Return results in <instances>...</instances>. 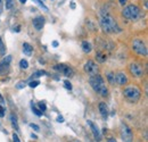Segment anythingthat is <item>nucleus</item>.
<instances>
[{
	"instance_id": "obj_1",
	"label": "nucleus",
	"mask_w": 148,
	"mask_h": 142,
	"mask_svg": "<svg viewBox=\"0 0 148 142\" xmlns=\"http://www.w3.org/2000/svg\"><path fill=\"white\" fill-rule=\"evenodd\" d=\"M99 23H100L101 29H103L105 32H107V33H117V32L121 31V29H120V26L117 25L115 18L113 17L112 15H110V14H104V15L100 17Z\"/></svg>"
},
{
	"instance_id": "obj_2",
	"label": "nucleus",
	"mask_w": 148,
	"mask_h": 142,
	"mask_svg": "<svg viewBox=\"0 0 148 142\" xmlns=\"http://www.w3.org/2000/svg\"><path fill=\"white\" fill-rule=\"evenodd\" d=\"M89 83H90L91 88H92L98 94H100L101 97H106V96L108 94V89H107V87H106V84H105L104 79H103L100 75L96 74V75H93V76H90Z\"/></svg>"
},
{
	"instance_id": "obj_3",
	"label": "nucleus",
	"mask_w": 148,
	"mask_h": 142,
	"mask_svg": "<svg viewBox=\"0 0 148 142\" xmlns=\"http://www.w3.org/2000/svg\"><path fill=\"white\" fill-rule=\"evenodd\" d=\"M122 15L129 20H137L141 17V10L136 5H129L122 10Z\"/></svg>"
},
{
	"instance_id": "obj_4",
	"label": "nucleus",
	"mask_w": 148,
	"mask_h": 142,
	"mask_svg": "<svg viewBox=\"0 0 148 142\" xmlns=\"http://www.w3.org/2000/svg\"><path fill=\"white\" fill-rule=\"evenodd\" d=\"M123 96L130 102H137L141 97V91L137 87H128L123 91Z\"/></svg>"
},
{
	"instance_id": "obj_5",
	"label": "nucleus",
	"mask_w": 148,
	"mask_h": 142,
	"mask_svg": "<svg viewBox=\"0 0 148 142\" xmlns=\"http://www.w3.org/2000/svg\"><path fill=\"white\" fill-rule=\"evenodd\" d=\"M132 50L137 53V55L143 56V57H146L148 53L146 43L143 40H140V39L133 40V42H132Z\"/></svg>"
},
{
	"instance_id": "obj_6",
	"label": "nucleus",
	"mask_w": 148,
	"mask_h": 142,
	"mask_svg": "<svg viewBox=\"0 0 148 142\" xmlns=\"http://www.w3.org/2000/svg\"><path fill=\"white\" fill-rule=\"evenodd\" d=\"M129 71H130V73H131V75L134 76V77H137V79L143 77L144 74H145L143 65L139 64V63H132V64H130Z\"/></svg>"
},
{
	"instance_id": "obj_7",
	"label": "nucleus",
	"mask_w": 148,
	"mask_h": 142,
	"mask_svg": "<svg viewBox=\"0 0 148 142\" xmlns=\"http://www.w3.org/2000/svg\"><path fill=\"white\" fill-rule=\"evenodd\" d=\"M120 134H121V138L124 142H132L133 140V133L131 131L128 125L122 124L121 125V130H120Z\"/></svg>"
},
{
	"instance_id": "obj_8",
	"label": "nucleus",
	"mask_w": 148,
	"mask_h": 142,
	"mask_svg": "<svg viewBox=\"0 0 148 142\" xmlns=\"http://www.w3.org/2000/svg\"><path fill=\"white\" fill-rule=\"evenodd\" d=\"M84 72L88 74V75H90V76H93V75H96V74H98V65L92 61V60H88L86 64H84Z\"/></svg>"
},
{
	"instance_id": "obj_9",
	"label": "nucleus",
	"mask_w": 148,
	"mask_h": 142,
	"mask_svg": "<svg viewBox=\"0 0 148 142\" xmlns=\"http://www.w3.org/2000/svg\"><path fill=\"white\" fill-rule=\"evenodd\" d=\"M55 70L59 72L60 74L65 75V76H72L73 75V70L70 66L65 65V64H58V65H56Z\"/></svg>"
},
{
	"instance_id": "obj_10",
	"label": "nucleus",
	"mask_w": 148,
	"mask_h": 142,
	"mask_svg": "<svg viewBox=\"0 0 148 142\" xmlns=\"http://www.w3.org/2000/svg\"><path fill=\"white\" fill-rule=\"evenodd\" d=\"M115 82L119 85H125L128 83V77L123 72H119L115 74Z\"/></svg>"
},
{
	"instance_id": "obj_11",
	"label": "nucleus",
	"mask_w": 148,
	"mask_h": 142,
	"mask_svg": "<svg viewBox=\"0 0 148 142\" xmlns=\"http://www.w3.org/2000/svg\"><path fill=\"white\" fill-rule=\"evenodd\" d=\"M88 125L90 126V128H91V132L93 133V137H95V139L97 140V141H100L101 140V135H100V132H99V130H98V127H97V125L92 123L91 121H88L87 122Z\"/></svg>"
},
{
	"instance_id": "obj_12",
	"label": "nucleus",
	"mask_w": 148,
	"mask_h": 142,
	"mask_svg": "<svg viewBox=\"0 0 148 142\" xmlns=\"http://www.w3.org/2000/svg\"><path fill=\"white\" fill-rule=\"evenodd\" d=\"M43 25H45V18L42 17V16H38V17H36L33 19V26H34V29L37 31L42 30Z\"/></svg>"
},
{
	"instance_id": "obj_13",
	"label": "nucleus",
	"mask_w": 148,
	"mask_h": 142,
	"mask_svg": "<svg viewBox=\"0 0 148 142\" xmlns=\"http://www.w3.org/2000/svg\"><path fill=\"white\" fill-rule=\"evenodd\" d=\"M99 113H100V115L103 116V118H107V116H108V108L106 106V104L105 102H100L99 104Z\"/></svg>"
},
{
	"instance_id": "obj_14",
	"label": "nucleus",
	"mask_w": 148,
	"mask_h": 142,
	"mask_svg": "<svg viewBox=\"0 0 148 142\" xmlns=\"http://www.w3.org/2000/svg\"><path fill=\"white\" fill-rule=\"evenodd\" d=\"M32 50H33V47H32L30 43H27V42H24V43H23V51H24V53H25L26 56H31Z\"/></svg>"
},
{
	"instance_id": "obj_15",
	"label": "nucleus",
	"mask_w": 148,
	"mask_h": 142,
	"mask_svg": "<svg viewBox=\"0 0 148 142\" xmlns=\"http://www.w3.org/2000/svg\"><path fill=\"white\" fill-rule=\"evenodd\" d=\"M96 59H97V61H99V63H104V61H106L107 56L104 53L99 51V53H97V55H96Z\"/></svg>"
},
{
	"instance_id": "obj_16",
	"label": "nucleus",
	"mask_w": 148,
	"mask_h": 142,
	"mask_svg": "<svg viewBox=\"0 0 148 142\" xmlns=\"http://www.w3.org/2000/svg\"><path fill=\"white\" fill-rule=\"evenodd\" d=\"M82 49H83V51L86 53H89L91 51L92 47H91V44H90L88 41H83V42H82Z\"/></svg>"
},
{
	"instance_id": "obj_17",
	"label": "nucleus",
	"mask_w": 148,
	"mask_h": 142,
	"mask_svg": "<svg viewBox=\"0 0 148 142\" xmlns=\"http://www.w3.org/2000/svg\"><path fill=\"white\" fill-rule=\"evenodd\" d=\"M10 122H12V124L14 126V128H15L16 131H19V126H18V124H17V119H16V117L14 116V114L10 115Z\"/></svg>"
},
{
	"instance_id": "obj_18",
	"label": "nucleus",
	"mask_w": 148,
	"mask_h": 142,
	"mask_svg": "<svg viewBox=\"0 0 148 142\" xmlns=\"http://www.w3.org/2000/svg\"><path fill=\"white\" fill-rule=\"evenodd\" d=\"M107 81H108V83L110 84H115L116 82H115V74L114 73H107Z\"/></svg>"
},
{
	"instance_id": "obj_19",
	"label": "nucleus",
	"mask_w": 148,
	"mask_h": 142,
	"mask_svg": "<svg viewBox=\"0 0 148 142\" xmlns=\"http://www.w3.org/2000/svg\"><path fill=\"white\" fill-rule=\"evenodd\" d=\"M19 67H21L22 70H26V68L29 67V63H27V60L22 59V60L19 61Z\"/></svg>"
},
{
	"instance_id": "obj_20",
	"label": "nucleus",
	"mask_w": 148,
	"mask_h": 142,
	"mask_svg": "<svg viewBox=\"0 0 148 142\" xmlns=\"http://www.w3.org/2000/svg\"><path fill=\"white\" fill-rule=\"evenodd\" d=\"M14 6V0H6V9H12Z\"/></svg>"
},
{
	"instance_id": "obj_21",
	"label": "nucleus",
	"mask_w": 148,
	"mask_h": 142,
	"mask_svg": "<svg viewBox=\"0 0 148 142\" xmlns=\"http://www.w3.org/2000/svg\"><path fill=\"white\" fill-rule=\"evenodd\" d=\"M33 1H34V2L37 3V5H39V6L41 7V8H43V9L46 10V12H48V8H47V7L45 6V3H43V2L41 1V0H33Z\"/></svg>"
},
{
	"instance_id": "obj_22",
	"label": "nucleus",
	"mask_w": 148,
	"mask_h": 142,
	"mask_svg": "<svg viewBox=\"0 0 148 142\" xmlns=\"http://www.w3.org/2000/svg\"><path fill=\"white\" fill-rule=\"evenodd\" d=\"M5 53H6V47H5V44H3V42H2V40L0 38V53L5 55Z\"/></svg>"
},
{
	"instance_id": "obj_23",
	"label": "nucleus",
	"mask_w": 148,
	"mask_h": 142,
	"mask_svg": "<svg viewBox=\"0 0 148 142\" xmlns=\"http://www.w3.org/2000/svg\"><path fill=\"white\" fill-rule=\"evenodd\" d=\"M39 84H40L39 81H31V82L29 83V87H30V88H37Z\"/></svg>"
},
{
	"instance_id": "obj_24",
	"label": "nucleus",
	"mask_w": 148,
	"mask_h": 142,
	"mask_svg": "<svg viewBox=\"0 0 148 142\" xmlns=\"http://www.w3.org/2000/svg\"><path fill=\"white\" fill-rule=\"evenodd\" d=\"M38 106H39V109H40V110H41V111H42V113H43V111H46V110H47V107H46V105H45V104H43V102H40V104H39V105H38Z\"/></svg>"
},
{
	"instance_id": "obj_25",
	"label": "nucleus",
	"mask_w": 148,
	"mask_h": 142,
	"mask_svg": "<svg viewBox=\"0 0 148 142\" xmlns=\"http://www.w3.org/2000/svg\"><path fill=\"white\" fill-rule=\"evenodd\" d=\"M32 110H33V113H34L37 116H41V115H42V111H41L40 109L36 108V107H33V108H32Z\"/></svg>"
},
{
	"instance_id": "obj_26",
	"label": "nucleus",
	"mask_w": 148,
	"mask_h": 142,
	"mask_svg": "<svg viewBox=\"0 0 148 142\" xmlns=\"http://www.w3.org/2000/svg\"><path fill=\"white\" fill-rule=\"evenodd\" d=\"M64 85H65V88L67 90H72V84H71L69 81H65V82H64Z\"/></svg>"
},
{
	"instance_id": "obj_27",
	"label": "nucleus",
	"mask_w": 148,
	"mask_h": 142,
	"mask_svg": "<svg viewBox=\"0 0 148 142\" xmlns=\"http://www.w3.org/2000/svg\"><path fill=\"white\" fill-rule=\"evenodd\" d=\"M42 75H47V72L45 71H39L34 74V76H42Z\"/></svg>"
},
{
	"instance_id": "obj_28",
	"label": "nucleus",
	"mask_w": 148,
	"mask_h": 142,
	"mask_svg": "<svg viewBox=\"0 0 148 142\" xmlns=\"http://www.w3.org/2000/svg\"><path fill=\"white\" fill-rule=\"evenodd\" d=\"M13 141H14V142H21L18 135H17V134H15V133L13 134Z\"/></svg>"
},
{
	"instance_id": "obj_29",
	"label": "nucleus",
	"mask_w": 148,
	"mask_h": 142,
	"mask_svg": "<svg viewBox=\"0 0 148 142\" xmlns=\"http://www.w3.org/2000/svg\"><path fill=\"white\" fill-rule=\"evenodd\" d=\"M30 126H31L36 132H39V130H40V128H39V126H38L37 124H33V123H32V124H30Z\"/></svg>"
},
{
	"instance_id": "obj_30",
	"label": "nucleus",
	"mask_w": 148,
	"mask_h": 142,
	"mask_svg": "<svg viewBox=\"0 0 148 142\" xmlns=\"http://www.w3.org/2000/svg\"><path fill=\"white\" fill-rule=\"evenodd\" d=\"M16 88H17V89H23V88H25V83H24V82H19V84L16 85Z\"/></svg>"
},
{
	"instance_id": "obj_31",
	"label": "nucleus",
	"mask_w": 148,
	"mask_h": 142,
	"mask_svg": "<svg viewBox=\"0 0 148 142\" xmlns=\"http://www.w3.org/2000/svg\"><path fill=\"white\" fill-rule=\"evenodd\" d=\"M3 115H5V109L0 106V117H3Z\"/></svg>"
},
{
	"instance_id": "obj_32",
	"label": "nucleus",
	"mask_w": 148,
	"mask_h": 142,
	"mask_svg": "<svg viewBox=\"0 0 148 142\" xmlns=\"http://www.w3.org/2000/svg\"><path fill=\"white\" fill-rule=\"evenodd\" d=\"M57 122H59V123H63V122H64V118H63L62 116H58V117H57Z\"/></svg>"
},
{
	"instance_id": "obj_33",
	"label": "nucleus",
	"mask_w": 148,
	"mask_h": 142,
	"mask_svg": "<svg viewBox=\"0 0 148 142\" xmlns=\"http://www.w3.org/2000/svg\"><path fill=\"white\" fill-rule=\"evenodd\" d=\"M119 2H120L121 5H125V3H127V0H119Z\"/></svg>"
},
{
	"instance_id": "obj_34",
	"label": "nucleus",
	"mask_w": 148,
	"mask_h": 142,
	"mask_svg": "<svg viewBox=\"0 0 148 142\" xmlns=\"http://www.w3.org/2000/svg\"><path fill=\"white\" fill-rule=\"evenodd\" d=\"M107 142H117V141H116V140H115L114 138H110V139L107 140Z\"/></svg>"
},
{
	"instance_id": "obj_35",
	"label": "nucleus",
	"mask_w": 148,
	"mask_h": 142,
	"mask_svg": "<svg viewBox=\"0 0 148 142\" xmlns=\"http://www.w3.org/2000/svg\"><path fill=\"white\" fill-rule=\"evenodd\" d=\"M15 31H16V32H19V31H21V26H19V25H17V26L15 27Z\"/></svg>"
},
{
	"instance_id": "obj_36",
	"label": "nucleus",
	"mask_w": 148,
	"mask_h": 142,
	"mask_svg": "<svg viewBox=\"0 0 148 142\" xmlns=\"http://www.w3.org/2000/svg\"><path fill=\"white\" fill-rule=\"evenodd\" d=\"M53 46H54V47H58V42H57V41H54V42H53Z\"/></svg>"
},
{
	"instance_id": "obj_37",
	"label": "nucleus",
	"mask_w": 148,
	"mask_h": 142,
	"mask_svg": "<svg viewBox=\"0 0 148 142\" xmlns=\"http://www.w3.org/2000/svg\"><path fill=\"white\" fill-rule=\"evenodd\" d=\"M31 137H32V139H34V140H37L38 139V137L36 135V134H33V133H32V135H31Z\"/></svg>"
},
{
	"instance_id": "obj_38",
	"label": "nucleus",
	"mask_w": 148,
	"mask_h": 142,
	"mask_svg": "<svg viewBox=\"0 0 148 142\" xmlns=\"http://www.w3.org/2000/svg\"><path fill=\"white\" fill-rule=\"evenodd\" d=\"M71 8H72V9H74V8H75V3H74V2H72V3H71Z\"/></svg>"
},
{
	"instance_id": "obj_39",
	"label": "nucleus",
	"mask_w": 148,
	"mask_h": 142,
	"mask_svg": "<svg viewBox=\"0 0 148 142\" xmlns=\"http://www.w3.org/2000/svg\"><path fill=\"white\" fill-rule=\"evenodd\" d=\"M19 1H21L22 3H25V2H26V0H19Z\"/></svg>"
},
{
	"instance_id": "obj_40",
	"label": "nucleus",
	"mask_w": 148,
	"mask_h": 142,
	"mask_svg": "<svg viewBox=\"0 0 148 142\" xmlns=\"http://www.w3.org/2000/svg\"><path fill=\"white\" fill-rule=\"evenodd\" d=\"M1 99H2V98H1V94H0V100H1Z\"/></svg>"
},
{
	"instance_id": "obj_41",
	"label": "nucleus",
	"mask_w": 148,
	"mask_h": 142,
	"mask_svg": "<svg viewBox=\"0 0 148 142\" xmlns=\"http://www.w3.org/2000/svg\"><path fill=\"white\" fill-rule=\"evenodd\" d=\"M1 1H2V0H0V3H1ZM0 13H1V10H0Z\"/></svg>"
}]
</instances>
